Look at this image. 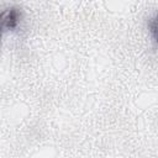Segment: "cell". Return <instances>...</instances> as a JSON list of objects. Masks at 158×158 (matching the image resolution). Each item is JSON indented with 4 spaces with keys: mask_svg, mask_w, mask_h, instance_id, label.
Listing matches in <instances>:
<instances>
[{
    "mask_svg": "<svg viewBox=\"0 0 158 158\" xmlns=\"http://www.w3.org/2000/svg\"><path fill=\"white\" fill-rule=\"evenodd\" d=\"M0 19L4 23V27L6 28H15L19 23V20H20V12L16 7H10V9H6L4 10L1 14H0Z\"/></svg>",
    "mask_w": 158,
    "mask_h": 158,
    "instance_id": "6da1fadb",
    "label": "cell"
},
{
    "mask_svg": "<svg viewBox=\"0 0 158 158\" xmlns=\"http://www.w3.org/2000/svg\"><path fill=\"white\" fill-rule=\"evenodd\" d=\"M2 28H4V23H2V21H1V19H0V38H1V33H2Z\"/></svg>",
    "mask_w": 158,
    "mask_h": 158,
    "instance_id": "7a4b0ae2",
    "label": "cell"
}]
</instances>
